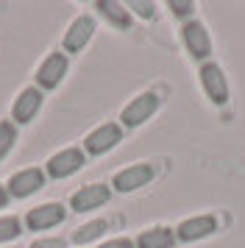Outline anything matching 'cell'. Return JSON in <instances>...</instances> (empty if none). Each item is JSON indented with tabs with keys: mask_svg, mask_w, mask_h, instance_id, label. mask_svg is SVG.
Returning <instances> with one entry per match:
<instances>
[{
	"mask_svg": "<svg viewBox=\"0 0 245 248\" xmlns=\"http://www.w3.org/2000/svg\"><path fill=\"white\" fill-rule=\"evenodd\" d=\"M198 78H200V87L206 92V98L217 106H226L229 103V81H226V73L220 70V64L214 62H203L198 70Z\"/></svg>",
	"mask_w": 245,
	"mask_h": 248,
	"instance_id": "1",
	"label": "cell"
},
{
	"mask_svg": "<svg viewBox=\"0 0 245 248\" xmlns=\"http://www.w3.org/2000/svg\"><path fill=\"white\" fill-rule=\"evenodd\" d=\"M156 109H159V95H156V92H142V95H137V98L120 112V120H122L125 128H137V125H142L145 120H151Z\"/></svg>",
	"mask_w": 245,
	"mask_h": 248,
	"instance_id": "2",
	"label": "cell"
},
{
	"mask_svg": "<svg viewBox=\"0 0 245 248\" xmlns=\"http://www.w3.org/2000/svg\"><path fill=\"white\" fill-rule=\"evenodd\" d=\"M181 39H184V45H187L189 56L198 59V62H206L212 56V36L206 31V25L198 23V20H189L184 23L181 28Z\"/></svg>",
	"mask_w": 245,
	"mask_h": 248,
	"instance_id": "3",
	"label": "cell"
},
{
	"mask_svg": "<svg viewBox=\"0 0 245 248\" xmlns=\"http://www.w3.org/2000/svg\"><path fill=\"white\" fill-rule=\"evenodd\" d=\"M153 176H156V170H153V165H148V162L128 165L125 170H120V173L114 176L111 187L117 192H134V190H139V187H145V184H151Z\"/></svg>",
	"mask_w": 245,
	"mask_h": 248,
	"instance_id": "4",
	"label": "cell"
},
{
	"mask_svg": "<svg viewBox=\"0 0 245 248\" xmlns=\"http://www.w3.org/2000/svg\"><path fill=\"white\" fill-rule=\"evenodd\" d=\"M217 232V217L214 215H195V217H187L181 220L176 229V240L181 243H195V240H203Z\"/></svg>",
	"mask_w": 245,
	"mask_h": 248,
	"instance_id": "5",
	"label": "cell"
},
{
	"mask_svg": "<svg viewBox=\"0 0 245 248\" xmlns=\"http://www.w3.org/2000/svg\"><path fill=\"white\" fill-rule=\"evenodd\" d=\"M120 140H122V128H120V125H117V123H103V125H98L95 131H89V134H87L84 148H87L92 156H100V154L111 151Z\"/></svg>",
	"mask_w": 245,
	"mask_h": 248,
	"instance_id": "6",
	"label": "cell"
},
{
	"mask_svg": "<svg viewBox=\"0 0 245 248\" xmlns=\"http://www.w3.org/2000/svg\"><path fill=\"white\" fill-rule=\"evenodd\" d=\"M84 168V151L81 148H64L47 159V173L53 179H67Z\"/></svg>",
	"mask_w": 245,
	"mask_h": 248,
	"instance_id": "7",
	"label": "cell"
},
{
	"mask_svg": "<svg viewBox=\"0 0 245 248\" xmlns=\"http://www.w3.org/2000/svg\"><path fill=\"white\" fill-rule=\"evenodd\" d=\"M109 198H111V190L106 184H87V187H81V190L70 198V206H73L76 212H89V209L103 206Z\"/></svg>",
	"mask_w": 245,
	"mask_h": 248,
	"instance_id": "8",
	"label": "cell"
},
{
	"mask_svg": "<svg viewBox=\"0 0 245 248\" xmlns=\"http://www.w3.org/2000/svg\"><path fill=\"white\" fill-rule=\"evenodd\" d=\"M92 34H95V20H92L89 14L76 17L73 25L67 28V34H64V50L67 53H78V50H84V45L92 39Z\"/></svg>",
	"mask_w": 245,
	"mask_h": 248,
	"instance_id": "9",
	"label": "cell"
},
{
	"mask_svg": "<svg viewBox=\"0 0 245 248\" xmlns=\"http://www.w3.org/2000/svg\"><path fill=\"white\" fill-rule=\"evenodd\" d=\"M64 76H67V56L64 53H50L36 70V84L45 87V90H53V87L61 84Z\"/></svg>",
	"mask_w": 245,
	"mask_h": 248,
	"instance_id": "10",
	"label": "cell"
},
{
	"mask_svg": "<svg viewBox=\"0 0 245 248\" xmlns=\"http://www.w3.org/2000/svg\"><path fill=\"white\" fill-rule=\"evenodd\" d=\"M42 187H45V173L39 168H25L9 179V190L14 198H28Z\"/></svg>",
	"mask_w": 245,
	"mask_h": 248,
	"instance_id": "11",
	"label": "cell"
},
{
	"mask_svg": "<svg viewBox=\"0 0 245 248\" xmlns=\"http://www.w3.org/2000/svg\"><path fill=\"white\" fill-rule=\"evenodd\" d=\"M64 217H67V212H64L61 203H42V206H36V209L28 212V220L25 223H28L31 232H45V229L59 226Z\"/></svg>",
	"mask_w": 245,
	"mask_h": 248,
	"instance_id": "12",
	"label": "cell"
},
{
	"mask_svg": "<svg viewBox=\"0 0 245 248\" xmlns=\"http://www.w3.org/2000/svg\"><path fill=\"white\" fill-rule=\"evenodd\" d=\"M39 109H42V92L28 87V90H22L20 95H17V101L11 106V117H14L17 123H31L33 114L39 112Z\"/></svg>",
	"mask_w": 245,
	"mask_h": 248,
	"instance_id": "13",
	"label": "cell"
},
{
	"mask_svg": "<svg viewBox=\"0 0 245 248\" xmlns=\"http://www.w3.org/2000/svg\"><path fill=\"white\" fill-rule=\"evenodd\" d=\"M176 246V232L167 226H156L148 229L137 237V248H173Z\"/></svg>",
	"mask_w": 245,
	"mask_h": 248,
	"instance_id": "14",
	"label": "cell"
},
{
	"mask_svg": "<svg viewBox=\"0 0 245 248\" xmlns=\"http://www.w3.org/2000/svg\"><path fill=\"white\" fill-rule=\"evenodd\" d=\"M98 12L103 14L114 28H120V31H128V28H131V12H128L122 3H114V0H100Z\"/></svg>",
	"mask_w": 245,
	"mask_h": 248,
	"instance_id": "15",
	"label": "cell"
},
{
	"mask_svg": "<svg viewBox=\"0 0 245 248\" xmlns=\"http://www.w3.org/2000/svg\"><path fill=\"white\" fill-rule=\"evenodd\" d=\"M106 229H109V220H92V223H84L81 229H76L73 240H76V243H92V240H98Z\"/></svg>",
	"mask_w": 245,
	"mask_h": 248,
	"instance_id": "16",
	"label": "cell"
},
{
	"mask_svg": "<svg viewBox=\"0 0 245 248\" xmlns=\"http://www.w3.org/2000/svg\"><path fill=\"white\" fill-rule=\"evenodd\" d=\"M14 142H17V128H14V123L3 120V123H0V159L14 148Z\"/></svg>",
	"mask_w": 245,
	"mask_h": 248,
	"instance_id": "17",
	"label": "cell"
},
{
	"mask_svg": "<svg viewBox=\"0 0 245 248\" xmlns=\"http://www.w3.org/2000/svg\"><path fill=\"white\" fill-rule=\"evenodd\" d=\"M20 217H14V215H9V217H0V243H6V240H14V237L20 234Z\"/></svg>",
	"mask_w": 245,
	"mask_h": 248,
	"instance_id": "18",
	"label": "cell"
},
{
	"mask_svg": "<svg viewBox=\"0 0 245 248\" xmlns=\"http://www.w3.org/2000/svg\"><path fill=\"white\" fill-rule=\"evenodd\" d=\"M128 12H134V14H139V17H145V20H151L156 14V6L153 3H145V0H134V3H128L125 6Z\"/></svg>",
	"mask_w": 245,
	"mask_h": 248,
	"instance_id": "19",
	"label": "cell"
},
{
	"mask_svg": "<svg viewBox=\"0 0 245 248\" xmlns=\"http://www.w3.org/2000/svg\"><path fill=\"white\" fill-rule=\"evenodd\" d=\"M170 12L176 14V17H192V12H195V3H189V0H170Z\"/></svg>",
	"mask_w": 245,
	"mask_h": 248,
	"instance_id": "20",
	"label": "cell"
},
{
	"mask_svg": "<svg viewBox=\"0 0 245 248\" xmlns=\"http://www.w3.org/2000/svg\"><path fill=\"white\" fill-rule=\"evenodd\" d=\"M64 237H50V240H33L31 248H64Z\"/></svg>",
	"mask_w": 245,
	"mask_h": 248,
	"instance_id": "21",
	"label": "cell"
},
{
	"mask_svg": "<svg viewBox=\"0 0 245 248\" xmlns=\"http://www.w3.org/2000/svg\"><path fill=\"white\" fill-rule=\"evenodd\" d=\"M100 248H137V246H134L128 237H114V240H106Z\"/></svg>",
	"mask_w": 245,
	"mask_h": 248,
	"instance_id": "22",
	"label": "cell"
},
{
	"mask_svg": "<svg viewBox=\"0 0 245 248\" xmlns=\"http://www.w3.org/2000/svg\"><path fill=\"white\" fill-rule=\"evenodd\" d=\"M3 206H6V190L0 187V209H3Z\"/></svg>",
	"mask_w": 245,
	"mask_h": 248,
	"instance_id": "23",
	"label": "cell"
}]
</instances>
